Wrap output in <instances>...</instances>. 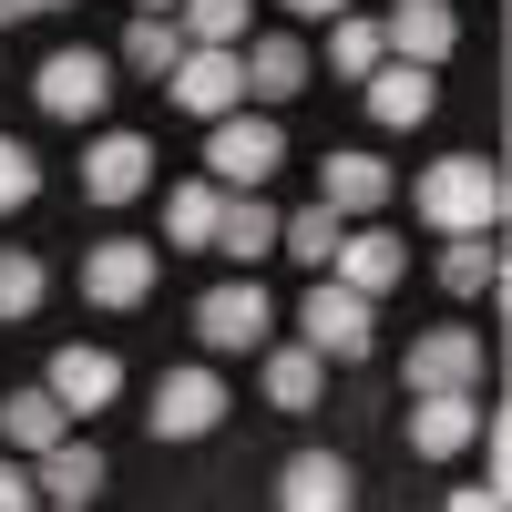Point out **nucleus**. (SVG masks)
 <instances>
[{
	"label": "nucleus",
	"instance_id": "nucleus-32",
	"mask_svg": "<svg viewBox=\"0 0 512 512\" xmlns=\"http://www.w3.org/2000/svg\"><path fill=\"white\" fill-rule=\"evenodd\" d=\"M287 11H297V21H338V11H349V0H287Z\"/></svg>",
	"mask_w": 512,
	"mask_h": 512
},
{
	"label": "nucleus",
	"instance_id": "nucleus-35",
	"mask_svg": "<svg viewBox=\"0 0 512 512\" xmlns=\"http://www.w3.org/2000/svg\"><path fill=\"white\" fill-rule=\"evenodd\" d=\"M41 11H72V0H41Z\"/></svg>",
	"mask_w": 512,
	"mask_h": 512
},
{
	"label": "nucleus",
	"instance_id": "nucleus-25",
	"mask_svg": "<svg viewBox=\"0 0 512 512\" xmlns=\"http://www.w3.org/2000/svg\"><path fill=\"white\" fill-rule=\"evenodd\" d=\"M123 62H134L144 82H164L185 62V31H175V11H134V31H123Z\"/></svg>",
	"mask_w": 512,
	"mask_h": 512
},
{
	"label": "nucleus",
	"instance_id": "nucleus-34",
	"mask_svg": "<svg viewBox=\"0 0 512 512\" xmlns=\"http://www.w3.org/2000/svg\"><path fill=\"white\" fill-rule=\"evenodd\" d=\"M134 11H175V0H134Z\"/></svg>",
	"mask_w": 512,
	"mask_h": 512
},
{
	"label": "nucleus",
	"instance_id": "nucleus-9",
	"mask_svg": "<svg viewBox=\"0 0 512 512\" xmlns=\"http://www.w3.org/2000/svg\"><path fill=\"white\" fill-rule=\"evenodd\" d=\"M41 390H52L72 420H93V410H113V400H123V359H113V349H82V338H72V349H52Z\"/></svg>",
	"mask_w": 512,
	"mask_h": 512
},
{
	"label": "nucleus",
	"instance_id": "nucleus-33",
	"mask_svg": "<svg viewBox=\"0 0 512 512\" xmlns=\"http://www.w3.org/2000/svg\"><path fill=\"white\" fill-rule=\"evenodd\" d=\"M41 11V0H0V31H11V21H31Z\"/></svg>",
	"mask_w": 512,
	"mask_h": 512
},
{
	"label": "nucleus",
	"instance_id": "nucleus-31",
	"mask_svg": "<svg viewBox=\"0 0 512 512\" xmlns=\"http://www.w3.org/2000/svg\"><path fill=\"white\" fill-rule=\"evenodd\" d=\"M41 502V482H31V461L21 451H0V512H31Z\"/></svg>",
	"mask_w": 512,
	"mask_h": 512
},
{
	"label": "nucleus",
	"instance_id": "nucleus-20",
	"mask_svg": "<svg viewBox=\"0 0 512 512\" xmlns=\"http://www.w3.org/2000/svg\"><path fill=\"white\" fill-rule=\"evenodd\" d=\"M62 431H72V410H62L52 390H11V400H0V441H11L21 461H31V451H52Z\"/></svg>",
	"mask_w": 512,
	"mask_h": 512
},
{
	"label": "nucleus",
	"instance_id": "nucleus-5",
	"mask_svg": "<svg viewBox=\"0 0 512 512\" xmlns=\"http://www.w3.org/2000/svg\"><path fill=\"white\" fill-rule=\"evenodd\" d=\"M164 93H175L195 123H216L246 103V62H236V41H185V62L164 72Z\"/></svg>",
	"mask_w": 512,
	"mask_h": 512
},
{
	"label": "nucleus",
	"instance_id": "nucleus-2",
	"mask_svg": "<svg viewBox=\"0 0 512 512\" xmlns=\"http://www.w3.org/2000/svg\"><path fill=\"white\" fill-rule=\"evenodd\" d=\"M287 164V134H277V113L256 103V113H216V134H205V175H216L226 195H246V185H267Z\"/></svg>",
	"mask_w": 512,
	"mask_h": 512
},
{
	"label": "nucleus",
	"instance_id": "nucleus-13",
	"mask_svg": "<svg viewBox=\"0 0 512 512\" xmlns=\"http://www.w3.org/2000/svg\"><path fill=\"white\" fill-rule=\"evenodd\" d=\"M400 379H410V390H482V338H472V328H431V338H410Z\"/></svg>",
	"mask_w": 512,
	"mask_h": 512
},
{
	"label": "nucleus",
	"instance_id": "nucleus-26",
	"mask_svg": "<svg viewBox=\"0 0 512 512\" xmlns=\"http://www.w3.org/2000/svg\"><path fill=\"white\" fill-rule=\"evenodd\" d=\"M41 256H21V246H0V328H21V318H41Z\"/></svg>",
	"mask_w": 512,
	"mask_h": 512
},
{
	"label": "nucleus",
	"instance_id": "nucleus-4",
	"mask_svg": "<svg viewBox=\"0 0 512 512\" xmlns=\"http://www.w3.org/2000/svg\"><path fill=\"white\" fill-rule=\"evenodd\" d=\"M267 287H256V277H226V287H205L195 297V338H205V349H216V359H246V349H267Z\"/></svg>",
	"mask_w": 512,
	"mask_h": 512
},
{
	"label": "nucleus",
	"instance_id": "nucleus-6",
	"mask_svg": "<svg viewBox=\"0 0 512 512\" xmlns=\"http://www.w3.org/2000/svg\"><path fill=\"white\" fill-rule=\"evenodd\" d=\"M144 420H154V441H205L226 420V379L216 369H164L154 400H144Z\"/></svg>",
	"mask_w": 512,
	"mask_h": 512
},
{
	"label": "nucleus",
	"instance_id": "nucleus-21",
	"mask_svg": "<svg viewBox=\"0 0 512 512\" xmlns=\"http://www.w3.org/2000/svg\"><path fill=\"white\" fill-rule=\"evenodd\" d=\"M216 246L236 256V267H256V256H277V205L256 195V185H246V195H226V216H216Z\"/></svg>",
	"mask_w": 512,
	"mask_h": 512
},
{
	"label": "nucleus",
	"instance_id": "nucleus-23",
	"mask_svg": "<svg viewBox=\"0 0 512 512\" xmlns=\"http://www.w3.org/2000/svg\"><path fill=\"white\" fill-rule=\"evenodd\" d=\"M338 236H349V216H338V205H318V195L297 205V216H277V246H287L297 267H308V277H318L328 256H338Z\"/></svg>",
	"mask_w": 512,
	"mask_h": 512
},
{
	"label": "nucleus",
	"instance_id": "nucleus-3",
	"mask_svg": "<svg viewBox=\"0 0 512 512\" xmlns=\"http://www.w3.org/2000/svg\"><path fill=\"white\" fill-rule=\"evenodd\" d=\"M369 318H379V297H359V287H338L328 267L308 277V297H297V338H308L318 359H369V338H379Z\"/></svg>",
	"mask_w": 512,
	"mask_h": 512
},
{
	"label": "nucleus",
	"instance_id": "nucleus-24",
	"mask_svg": "<svg viewBox=\"0 0 512 512\" xmlns=\"http://www.w3.org/2000/svg\"><path fill=\"white\" fill-rule=\"evenodd\" d=\"M318 390H328V359L297 338V349H267V410H318Z\"/></svg>",
	"mask_w": 512,
	"mask_h": 512
},
{
	"label": "nucleus",
	"instance_id": "nucleus-14",
	"mask_svg": "<svg viewBox=\"0 0 512 512\" xmlns=\"http://www.w3.org/2000/svg\"><path fill=\"white\" fill-rule=\"evenodd\" d=\"M236 62H246V103H287V93H308V41L297 31H267V41H236Z\"/></svg>",
	"mask_w": 512,
	"mask_h": 512
},
{
	"label": "nucleus",
	"instance_id": "nucleus-30",
	"mask_svg": "<svg viewBox=\"0 0 512 512\" xmlns=\"http://www.w3.org/2000/svg\"><path fill=\"white\" fill-rule=\"evenodd\" d=\"M41 195V164H31V144H11L0 134V216H11V205H31Z\"/></svg>",
	"mask_w": 512,
	"mask_h": 512
},
{
	"label": "nucleus",
	"instance_id": "nucleus-16",
	"mask_svg": "<svg viewBox=\"0 0 512 512\" xmlns=\"http://www.w3.org/2000/svg\"><path fill=\"white\" fill-rule=\"evenodd\" d=\"M31 482H41V502H62V512H82V502L103 492V451L62 431L52 451H31Z\"/></svg>",
	"mask_w": 512,
	"mask_h": 512
},
{
	"label": "nucleus",
	"instance_id": "nucleus-1",
	"mask_svg": "<svg viewBox=\"0 0 512 512\" xmlns=\"http://www.w3.org/2000/svg\"><path fill=\"white\" fill-rule=\"evenodd\" d=\"M410 205H420L431 236H492L502 226V175H492L482 154H441L431 175L410 185Z\"/></svg>",
	"mask_w": 512,
	"mask_h": 512
},
{
	"label": "nucleus",
	"instance_id": "nucleus-10",
	"mask_svg": "<svg viewBox=\"0 0 512 512\" xmlns=\"http://www.w3.org/2000/svg\"><path fill=\"white\" fill-rule=\"evenodd\" d=\"M451 41H461V11H451V0H400V11L390 21H379V52H390V62H451Z\"/></svg>",
	"mask_w": 512,
	"mask_h": 512
},
{
	"label": "nucleus",
	"instance_id": "nucleus-18",
	"mask_svg": "<svg viewBox=\"0 0 512 512\" xmlns=\"http://www.w3.org/2000/svg\"><path fill=\"white\" fill-rule=\"evenodd\" d=\"M328 277H338V287H359V297H390V287L410 277V256H400V236H338Z\"/></svg>",
	"mask_w": 512,
	"mask_h": 512
},
{
	"label": "nucleus",
	"instance_id": "nucleus-19",
	"mask_svg": "<svg viewBox=\"0 0 512 512\" xmlns=\"http://www.w3.org/2000/svg\"><path fill=\"white\" fill-rule=\"evenodd\" d=\"M379 195H390V164H379V154H318V205H338V216H369Z\"/></svg>",
	"mask_w": 512,
	"mask_h": 512
},
{
	"label": "nucleus",
	"instance_id": "nucleus-29",
	"mask_svg": "<svg viewBox=\"0 0 512 512\" xmlns=\"http://www.w3.org/2000/svg\"><path fill=\"white\" fill-rule=\"evenodd\" d=\"M390 52H379V21H359V11H338L328 21V72H379Z\"/></svg>",
	"mask_w": 512,
	"mask_h": 512
},
{
	"label": "nucleus",
	"instance_id": "nucleus-11",
	"mask_svg": "<svg viewBox=\"0 0 512 512\" xmlns=\"http://www.w3.org/2000/svg\"><path fill=\"white\" fill-rule=\"evenodd\" d=\"M472 431H482V390H410V451L420 461H451Z\"/></svg>",
	"mask_w": 512,
	"mask_h": 512
},
{
	"label": "nucleus",
	"instance_id": "nucleus-8",
	"mask_svg": "<svg viewBox=\"0 0 512 512\" xmlns=\"http://www.w3.org/2000/svg\"><path fill=\"white\" fill-rule=\"evenodd\" d=\"M82 297H93V308H144V297H154V246L144 236H103L93 256H82Z\"/></svg>",
	"mask_w": 512,
	"mask_h": 512
},
{
	"label": "nucleus",
	"instance_id": "nucleus-27",
	"mask_svg": "<svg viewBox=\"0 0 512 512\" xmlns=\"http://www.w3.org/2000/svg\"><path fill=\"white\" fill-rule=\"evenodd\" d=\"M492 277H502V256H492V236H451V246H441V287H451V297H482Z\"/></svg>",
	"mask_w": 512,
	"mask_h": 512
},
{
	"label": "nucleus",
	"instance_id": "nucleus-7",
	"mask_svg": "<svg viewBox=\"0 0 512 512\" xmlns=\"http://www.w3.org/2000/svg\"><path fill=\"white\" fill-rule=\"evenodd\" d=\"M103 93H113V62L103 52H52V62L31 72V103L52 113V123H93Z\"/></svg>",
	"mask_w": 512,
	"mask_h": 512
},
{
	"label": "nucleus",
	"instance_id": "nucleus-22",
	"mask_svg": "<svg viewBox=\"0 0 512 512\" xmlns=\"http://www.w3.org/2000/svg\"><path fill=\"white\" fill-rule=\"evenodd\" d=\"M216 216H226V185L216 175H195L164 195V246H216Z\"/></svg>",
	"mask_w": 512,
	"mask_h": 512
},
{
	"label": "nucleus",
	"instance_id": "nucleus-12",
	"mask_svg": "<svg viewBox=\"0 0 512 512\" xmlns=\"http://www.w3.org/2000/svg\"><path fill=\"white\" fill-rule=\"evenodd\" d=\"M154 185V144L144 134H93V154H82V195L93 205H134Z\"/></svg>",
	"mask_w": 512,
	"mask_h": 512
},
{
	"label": "nucleus",
	"instance_id": "nucleus-17",
	"mask_svg": "<svg viewBox=\"0 0 512 512\" xmlns=\"http://www.w3.org/2000/svg\"><path fill=\"white\" fill-rule=\"evenodd\" d=\"M431 103H441L431 62H390V72H369V123H390V134H410V123H431Z\"/></svg>",
	"mask_w": 512,
	"mask_h": 512
},
{
	"label": "nucleus",
	"instance_id": "nucleus-15",
	"mask_svg": "<svg viewBox=\"0 0 512 512\" xmlns=\"http://www.w3.org/2000/svg\"><path fill=\"white\" fill-rule=\"evenodd\" d=\"M277 502H287V512H349V502H359V472H349L338 451H297L287 472H277Z\"/></svg>",
	"mask_w": 512,
	"mask_h": 512
},
{
	"label": "nucleus",
	"instance_id": "nucleus-28",
	"mask_svg": "<svg viewBox=\"0 0 512 512\" xmlns=\"http://www.w3.org/2000/svg\"><path fill=\"white\" fill-rule=\"evenodd\" d=\"M246 21H256V0H175L185 41H246Z\"/></svg>",
	"mask_w": 512,
	"mask_h": 512
}]
</instances>
